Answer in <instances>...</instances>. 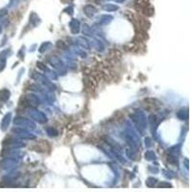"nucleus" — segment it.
Wrapping results in <instances>:
<instances>
[{"label": "nucleus", "mask_w": 192, "mask_h": 192, "mask_svg": "<svg viewBox=\"0 0 192 192\" xmlns=\"http://www.w3.org/2000/svg\"><path fill=\"white\" fill-rule=\"evenodd\" d=\"M38 146V151H40V152H46L48 149H49V146H48V143L47 141H41V142H38L37 144Z\"/></svg>", "instance_id": "f257e3e1"}]
</instances>
